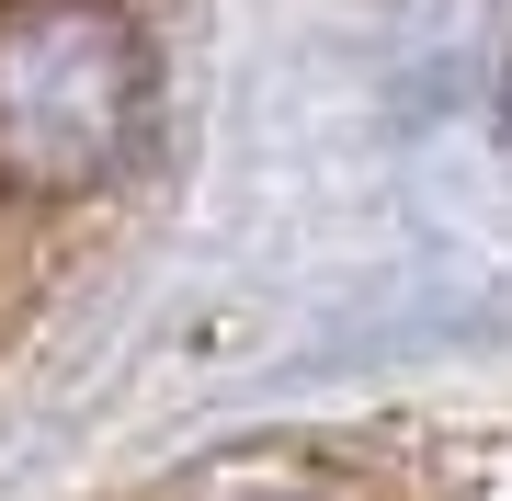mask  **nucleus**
<instances>
[{
	"label": "nucleus",
	"instance_id": "nucleus-1",
	"mask_svg": "<svg viewBox=\"0 0 512 501\" xmlns=\"http://www.w3.org/2000/svg\"><path fill=\"white\" fill-rule=\"evenodd\" d=\"M148 92L126 0H0V194H103L148 149Z\"/></svg>",
	"mask_w": 512,
	"mask_h": 501
},
{
	"label": "nucleus",
	"instance_id": "nucleus-2",
	"mask_svg": "<svg viewBox=\"0 0 512 501\" xmlns=\"http://www.w3.org/2000/svg\"><path fill=\"white\" fill-rule=\"evenodd\" d=\"M251 501H285V490H251Z\"/></svg>",
	"mask_w": 512,
	"mask_h": 501
}]
</instances>
